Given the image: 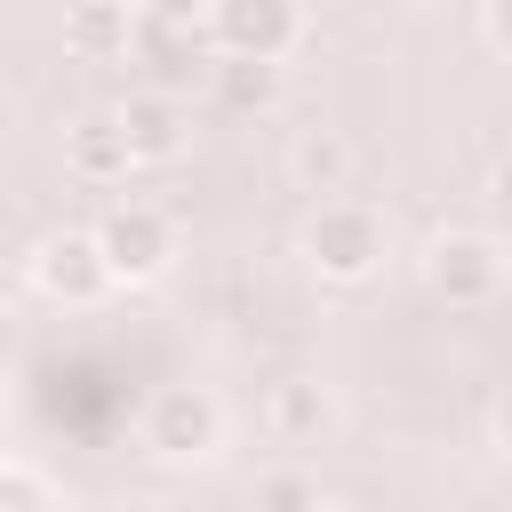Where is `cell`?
<instances>
[{
	"label": "cell",
	"mask_w": 512,
	"mask_h": 512,
	"mask_svg": "<svg viewBox=\"0 0 512 512\" xmlns=\"http://www.w3.org/2000/svg\"><path fill=\"white\" fill-rule=\"evenodd\" d=\"M128 56L144 64V88H160L176 104H184V88H208V72H216L208 16H192V8H136V48Z\"/></svg>",
	"instance_id": "1"
},
{
	"label": "cell",
	"mask_w": 512,
	"mask_h": 512,
	"mask_svg": "<svg viewBox=\"0 0 512 512\" xmlns=\"http://www.w3.org/2000/svg\"><path fill=\"white\" fill-rule=\"evenodd\" d=\"M384 248H392V232H384V216H376L368 200H320V208L304 216V264H312L320 280H336V288L368 280V272L384 264Z\"/></svg>",
	"instance_id": "2"
},
{
	"label": "cell",
	"mask_w": 512,
	"mask_h": 512,
	"mask_svg": "<svg viewBox=\"0 0 512 512\" xmlns=\"http://www.w3.org/2000/svg\"><path fill=\"white\" fill-rule=\"evenodd\" d=\"M216 440H224V400L208 384H160L144 400V448L152 456L200 464V456H216Z\"/></svg>",
	"instance_id": "3"
},
{
	"label": "cell",
	"mask_w": 512,
	"mask_h": 512,
	"mask_svg": "<svg viewBox=\"0 0 512 512\" xmlns=\"http://www.w3.org/2000/svg\"><path fill=\"white\" fill-rule=\"evenodd\" d=\"M96 248H104L112 280L144 288V280H160L168 256H176V224H168L152 200H112V208L96 216Z\"/></svg>",
	"instance_id": "4"
},
{
	"label": "cell",
	"mask_w": 512,
	"mask_h": 512,
	"mask_svg": "<svg viewBox=\"0 0 512 512\" xmlns=\"http://www.w3.org/2000/svg\"><path fill=\"white\" fill-rule=\"evenodd\" d=\"M208 40H216V56L280 64V56L304 40V8H296V0H216V8H208Z\"/></svg>",
	"instance_id": "5"
},
{
	"label": "cell",
	"mask_w": 512,
	"mask_h": 512,
	"mask_svg": "<svg viewBox=\"0 0 512 512\" xmlns=\"http://www.w3.org/2000/svg\"><path fill=\"white\" fill-rule=\"evenodd\" d=\"M32 288H40L48 304H96V296H112L120 280H112L96 232H48V240L32 248Z\"/></svg>",
	"instance_id": "6"
},
{
	"label": "cell",
	"mask_w": 512,
	"mask_h": 512,
	"mask_svg": "<svg viewBox=\"0 0 512 512\" xmlns=\"http://www.w3.org/2000/svg\"><path fill=\"white\" fill-rule=\"evenodd\" d=\"M424 280H432V296H448V304H488V296L504 288V248H496L488 232H440V240L424 248Z\"/></svg>",
	"instance_id": "7"
},
{
	"label": "cell",
	"mask_w": 512,
	"mask_h": 512,
	"mask_svg": "<svg viewBox=\"0 0 512 512\" xmlns=\"http://www.w3.org/2000/svg\"><path fill=\"white\" fill-rule=\"evenodd\" d=\"M112 120H120L136 168H160V160H176V152L192 144V112H184L176 96H160V88H128V104H120Z\"/></svg>",
	"instance_id": "8"
},
{
	"label": "cell",
	"mask_w": 512,
	"mask_h": 512,
	"mask_svg": "<svg viewBox=\"0 0 512 512\" xmlns=\"http://www.w3.org/2000/svg\"><path fill=\"white\" fill-rule=\"evenodd\" d=\"M64 160H72V176H80V184H120V176L136 168V152H128V136H120V120H112V112H96V120L64 128Z\"/></svg>",
	"instance_id": "9"
},
{
	"label": "cell",
	"mask_w": 512,
	"mask_h": 512,
	"mask_svg": "<svg viewBox=\"0 0 512 512\" xmlns=\"http://www.w3.org/2000/svg\"><path fill=\"white\" fill-rule=\"evenodd\" d=\"M64 40H72L80 56H128V48H136V8H128V0L72 8V16H64Z\"/></svg>",
	"instance_id": "10"
},
{
	"label": "cell",
	"mask_w": 512,
	"mask_h": 512,
	"mask_svg": "<svg viewBox=\"0 0 512 512\" xmlns=\"http://www.w3.org/2000/svg\"><path fill=\"white\" fill-rule=\"evenodd\" d=\"M208 96L224 104V112H272L280 104V64H240V56H216V72H208Z\"/></svg>",
	"instance_id": "11"
},
{
	"label": "cell",
	"mask_w": 512,
	"mask_h": 512,
	"mask_svg": "<svg viewBox=\"0 0 512 512\" xmlns=\"http://www.w3.org/2000/svg\"><path fill=\"white\" fill-rule=\"evenodd\" d=\"M344 176H352V144L336 128H304L296 136V184L312 200H344Z\"/></svg>",
	"instance_id": "12"
},
{
	"label": "cell",
	"mask_w": 512,
	"mask_h": 512,
	"mask_svg": "<svg viewBox=\"0 0 512 512\" xmlns=\"http://www.w3.org/2000/svg\"><path fill=\"white\" fill-rule=\"evenodd\" d=\"M328 416H336V408H328V392H320V384H280V392H272V424H280L288 440L328 432Z\"/></svg>",
	"instance_id": "13"
},
{
	"label": "cell",
	"mask_w": 512,
	"mask_h": 512,
	"mask_svg": "<svg viewBox=\"0 0 512 512\" xmlns=\"http://www.w3.org/2000/svg\"><path fill=\"white\" fill-rule=\"evenodd\" d=\"M256 512H320V488H312V472H296V464L264 472V480H256Z\"/></svg>",
	"instance_id": "14"
},
{
	"label": "cell",
	"mask_w": 512,
	"mask_h": 512,
	"mask_svg": "<svg viewBox=\"0 0 512 512\" xmlns=\"http://www.w3.org/2000/svg\"><path fill=\"white\" fill-rule=\"evenodd\" d=\"M0 512H56V488H48L32 464H8V472H0Z\"/></svg>",
	"instance_id": "15"
},
{
	"label": "cell",
	"mask_w": 512,
	"mask_h": 512,
	"mask_svg": "<svg viewBox=\"0 0 512 512\" xmlns=\"http://www.w3.org/2000/svg\"><path fill=\"white\" fill-rule=\"evenodd\" d=\"M480 32H488V40H496V48L512 56V0H488V16H480Z\"/></svg>",
	"instance_id": "16"
},
{
	"label": "cell",
	"mask_w": 512,
	"mask_h": 512,
	"mask_svg": "<svg viewBox=\"0 0 512 512\" xmlns=\"http://www.w3.org/2000/svg\"><path fill=\"white\" fill-rule=\"evenodd\" d=\"M496 440H504V456H512V384H504V400H496Z\"/></svg>",
	"instance_id": "17"
},
{
	"label": "cell",
	"mask_w": 512,
	"mask_h": 512,
	"mask_svg": "<svg viewBox=\"0 0 512 512\" xmlns=\"http://www.w3.org/2000/svg\"><path fill=\"white\" fill-rule=\"evenodd\" d=\"M496 208H512V160L496 168Z\"/></svg>",
	"instance_id": "18"
},
{
	"label": "cell",
	"mask_w": 512,
	"mask_h": 512,
	"mask_svg": "<svg viewBox=\"0 0 512 512\" xmlns=\"http://www.w3.org/2000/svg\"><path fill=\"white\" fill-rule=\"evenodd\" d=\"M320 512H352V504H320Z\"/></svg>",
	"instance_id": "19"
}]
</instances>
